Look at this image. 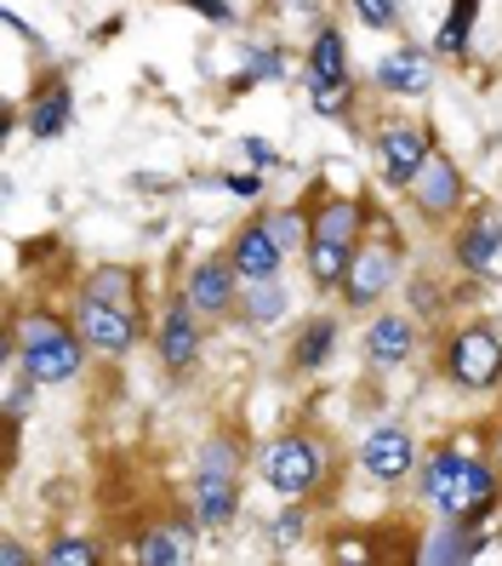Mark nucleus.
Here are the masks:
<instances>
[{
  "mask_svg": "<svg viewBox=\"0 0 502 566\" xmlns=\"http://www.w3.org/2000/svg\"><path fill=\"white\" fill-rule=\"evenodd\" d=\"M423 497L446 521L485 526V515L496 510V497H502V470L485 463V458H468V452L440 447L428 458V470H423Z\"/></svg>",
  "mask_w": 502,
  "mask_h": 566,
  "instance_id": "nucleus-1",
  "label": "nucleus"
},
{
  "mask_svg": "<svg viewBox=\"0 0 502 566\" xmlns=\"http://www.w3.org/2000/svg\"><path fill=\"white\" fill-rule=\"evenodd\" d=\"M81 338H86V332H70L57 315H23L18 332H12V360H18V373L35 384V389L70 384L81 366H86Z\"/></svg>",
  "mask_w": 502,
  "mask_h": 566,
  "instance_id": "nucleus-2",
  "label": "nucleus"
},
{
  "mask_svg": "<svg viewBox=\"0 0 502 566\" xmlns=\"http://www.w3.org/2000/svg\"><path fill=\"white\" fill-rule=\"evenodd\" d=\"M241 458H234V441H206L200 447V470H194V515L206 532H223L234 515H241Z\"/></svg>",
  "mask_w": 502,
  "mask_h": 566,
  "instance_id": "nucleus-3",
  "label": "nucleus"
},
{
  "mask_svg": "<svg viewBox=\"0 0 502 566\" xmlns=\"http://www.w3.org/2000/svg\"><path fill=\"white\" fill-rule=\"evenodd\" d=\"M446 378L457 389H496L502 378V338H496V326L485 321H468L451 332V344H446Z\"/></svg>",
  "mask_w": 502,
  "mask_h": 566,
  "instance_id": "nucleus-4",
  "label": "nucleus"
},
{
  "mask_svg": "<svg viewBox=\"0 0 502 566\" xmlns=\"http://www.w3.org/2000/svg\"><path fill=\"white\" fill-rule=\"evenodd\" d=\"M263 481L280 497H309L325 481V447L314 436H280L263 447Z\"/></svg>",
  "mask_w": 502,
  "mask_h": 566,
  "instance_id": "nucleus-5",
  "label": "nucleus"
},
{
  "mask_svg": "<svg viewBox=\"0 0 502 566\" xmlns=\"http://www.w3.org/2000/svg\"><path fill=\"white\" fill-rule=\"evenodd\" d=\"M394 281H399V241H360L349 275H343V304L372 310Z\"/></svg>",
  "mask_w": 502,
  "mask_h": 566,
  "instance_id": "nucleus-6",
  "label": "nucleus"
},
{
  "mask_svg": "<svg viewBox=\"0 0 502 566\" xmlns=\"http://www.w3.org/2000/svg\"><path fill=\"white\" fill-rule=\"evenodd\" d=\"M377 155H383V184L388 189H412L423 178V166L434 160V144H428V132L412 126V120H388L377 132Z\"/></svg>",
  "mask_w": 502,
  "mask_h": 566,
  "instance_id": "nucleus-7",
  "label": "nucleus"
},
{
  "mask_svg": "<svg viewBox=\"0 0 502 566\" xmlns=\"http://www.w3.org/2000/svg\"><path fill=\"white\" fill-rule=\"evenodd\" d=\"M75 326L86 332V344L104 349V355H126L131 344H138V315H131V304H120V297L86 292L81 310H75Z\"/></svg>",
  "mask_w": 502,
  "mask_h": 566,
  "instance_id": "nucleus-8",
  "label": "nucleus"
},
{
  "mask_svg": "<svg viewBox=\"0 0 502 566\" xmlns=\"http://www.w3.org/2000/svg\"><path fill=\"white\" fill-rule=\"evenodd\" d=\"M360 470L372 475V481H383V486L406 481V475L417 470V441H412V429H399V423L372 429V436L360 441Z\"/></svg>",
  "mask_w": 502,
  "mask_h": 566,
  "instance_id": "nucleus-9",
  "label": "nucleus"
},
{
  "mask_svg": "<svg viewBox=\"0 0 502 566\" xmlns=\"http://www.w3.org/2000/svg\"><path fill=\"white\" fill-rule=\"evenodd\" d=\"M194 360H200V310L183 297V304H172L160 315V366L172 378H189Z\"/></svg>",
  "mask_w": 502,
  "mask_h": 566,
  "instance_id": "nucleus-10",
  "label": "nucleus"
},
{
  "mask_svg": "<svg viewBox=\"0 0 502 566\" xmlns=\"http://www.w3.org/2000/svg\"><path fill=\"white\" fill-rule=\"evenodd\" d=\"M412 201L428 223H451V212L462 207V172L451 166V155H434L423 166V178L412 184Z\"/></svg>",
  "mask_w": 502,
  "mask_h": 566,
  "instance_id": "nucleus-11",
  "label": "nucleus"
},
{
  "mask_svg": "<svg viewBox=\"0 0 502 566\" xmlns=\"http://www.w3.org/2000/svg\"><path fill=\"white\" fill-rule=\"evenodd\" d=\"M228 263L241 270V281H280L286 247L275 241L269 218H263V223H246L241 235H234V247H228Z\"/></svg>",
  "mask_w": 502,
  "mask_h": 566,
  "instance_id": "nucleus-12",
  "label": "nucleus"
},
{
  "mask_svg": "<svg viewBox=\"0 0 502 566\" xmlns=\"http://www.w3.org/2000/svg\"><path fill=\"white\" fill-rule=\"evenodd\" d=\"M189 304L200 315H228L234 304H241V270H234L228 258H206L189 275Z\"/></svg>",
  "mask_w": 502,
  "mask_h": 566,
  "instance_id": "nucleus-13",
  "label": "nucleus"
},
{
  "mask_svg": "<svg viewBox=\"0 0 502 566\" xmlns=\"http://www.w3.org/2000/svg\"><path fill=\"white\" fill-rule=\"evenodd\" d=\"M412 344H417L412 315H377L372 326H365V360H372L377 373H394V366L412 355Z\"/></svg>",
  "mask_w": 502,
  "mask_h": 566,
  "instance_id": "nucleus-14",
  "label": "nucleus"
},
{
  "mask_svg": "<svg viewBox=\"0 0 502 566\" xmlns=\"http://www.w3.org/2000/svg\"><path fill=\"white\" fill-rule=\"evenodd\" d=\"M496 258H502V218L480 212L474 223H462V235H457V263L462 270L468 275H491Z\"/></svg>",
  "mask_w": 502,
  "mask_h": 566,
  "instance_id": "nucleus-15",
  "label": "nucleus"
},
{
  "mask_svg": "<svg viewBox=\"0 0 502 566\" xmlns=\"http://www.w3.org/2000/svg\"><path fill=\"white\" fill-rule=\"evenodd\" d=\"M377 86H383V92H394V97H423V92L434 86V75H428V57H423L417 46H399V52H388V57L377 63Z\"/></svg>",
  "mask_w": 502,
  "mask_h": 566,
  "instance_id": "nucleus-16",
  "label": "nucleus"
},
{
  "mask_svg": "<svg viewBox=\"0 0 502 566\" xmlns=\"http://www.w3.org/2000/svg\"><path fill=\"white\" fill-rule=\"evenodd\" d=\"M70 120H75L70 81L52 75V81L35 92V104H29V132H35V138H63V132H70Z\"/></svg>",
  "mask_w": 502,
  "mask_h": 566,
  "instance_id": "nucleus-17",
  "label": "nucleus"
},
{
  "mask_svg": "<svg viewBox=\"0 0 502 566\" xmlns=\"http://www.w3.org/2000/svg\"><path fill=\"white\" fill-rule=\"evenodd\" d=\"M303 258H309L314 292H343V275H349V263H354V247H343V241H314V235H309Z\"/></svg>",
  "mask_w": 502,
  "mask_h": 566,
  "instance_id": "nucleus-18",
  "label": "nucleus"
},
{
  "mask_svg": "<svg viewBox=\"0 0 502 566\" xmlns=\"http://www.w3.org/2000/svg\"><path fill=\"white\" fill-rule=\"evenodd\" d=\"M485 549V532L480 526H468V521H451V532H440V538H428L417 549V560L428 566H446V560H474Z\"/></svg>",
  "mask_w": 502,
  "mask_h": 566,
  "instance_id": "nucleus-19",
  "label": "nucleus"
},
{
  "mask_svg": "<svg viewBox=\"0 0 502 566\" xmlns=\"http://www.w3.org/2000/svg\"><path fill=\"white\" fill-rule=\"evenodd\" d=\"M360 218L365 207L349 201V195H338V201H325L314 212V241H343V247H360Z\"/></svg>",
  "mask_w": 502,
  "mask_h": 566,
  "instance_id": "nucleus-20",
  "label": "nucleus"
},
{
  "mask_svg": "<svg viewBox=\"0 0 502 566\" xmlns=\"http://www.w3.org/2000/svg\"><path fill=\"white\" fill-rule=\"evenodd\" d=\"M331 349H338V321L320 315V321H309L303 332H297V344H291V366H297V373H314V366H325V360H331Z\"/></svg>",
  "mask_w": 502,
  "mask_h": 566,
  "instance_id": "nucleus-21",
  "label": "nucleus"
},
{
  "mask_svg": "<svg viewBox=\"0 0 502 566\" xmlns=\"http://www.w3.org/2000/svg\"><path fill=\"white\" fill-rule=\"evenodd\" d=\"M286 286L280 281H246V297H241V315H246V326H280L286 321Z\"/></svg>",
  "mask_w": 502,
  "mask_h": 566,
  "instance_id": "nucleus-22",
  "label": "nucleus"
},
{
  "mask_svg": "<svg viewBox=\"0 0 502 566\" xmlns=\"http://www.w3.org/2000/svg\"><path fill=\"white\" fill-rule=\"evenodd\" d=\"M189 555H194V544H189L183 526H149L138 538V560L143 566H183Z\"/></svg>",
  "mask_w": 502,
  "mask_h": 566,
  "instance_id": "nucleus-23",
  "label": "nucleus"
},
{
  "mask_svg": "<svg viewBox=\"0 0 502 566\" xmlns=\"http://www.w3.org/2000/svg\"><path fill=\"white\" fill-rule=\"evenodd\" d=\"M474 18H480V0H451L440 35H434V52H440V57H462L468 41H474Z\"/></svg>",
  "mask_w": 502,
  "mask_h": 566,
  "instance_id": "nucleus-24",
  "label": "nucleus"
},
{
  "mask_svg": "<svg viewBox=\"0 0 502 566\" xmlns=\"http://www.w3.org/2000/svg\"><path fill=\"white\" fill-rule=\"evenodd\" d=\"M309 81H349V46L338 29H320L309 46Z\"/></svg>",
  "mask_w": 502,
  "mask_h": 566,
  "instance_id": "nucleus-25",
  "label": "nucleus"
},
{
  "mask_svg": "<svg viewBox=\"0 0 502 566\" xmlns=\"http://www.w3.org/2000/svg\"><path fill=\"white\" fill-rule=\"evenodd\" d=\"M309 104H314V115H349L354 86L349 81H309Z\"/></svg>",
  "mask_w": 502,
  "mask_h": 566,
  "instance_id": "nucleus-26",
  "label": "nucleus"
},
{
  "mask_svg": "<svg viewBox=\"0 0 502 566\" xmlns=\"http://www.w3.org/2000/svg\"><path fill=\"white\" fill-rule=\"evenodd\" d=\"M97 549L92 538H57L52 549H46V566H97Z\"/></svg>",
  "mask_w": 502,
  "mask_h": 566,
  "instance_id": "nucleus-27",
  "label": "nucleus"
},
{
  "mask_svg": "<svg viewBox=\"0 0 502 566\" xmlns=\"http://www.w3.org/2000/svg\"><path fill=\"white\" fill-rule=\"evenodd\" d=\"M269 229H275V241H280L286 252H291V247H309V235H303V212H275Z\"/></svg>",
  "mask_w": 502,
  "mask_h": 566,
  "instance_id": "nucleus-28",
  "label": "nucleus"
},
{
  "mask_svg": "<svg viewBox=\"0 0 502 566\" xmlns=\"http://www.w3.org/2000/svg\"><path fill=\"white\" fill-rule=\"evenodd\" d=\"M349 7H354V18L365 29H388L394 23V0H349Z\"/></svg>",
  "mask_w": 502,
  "mask_h": 566,
  "instance_id": "nucleus-29",
  "label": "nucleus"
},
{
  "mask_svg": "<svg viewBox=\"0 0 502 566\" xmlns=\"http://www.w3.org/2000/svg\"><path fill=\"white\" fill-rule=\"evenodd\" d=\"M280 70H286V57H280V52H252V70H246L241 81H234V86H241V92H246L252 81H263V75H269V81H275Z\"/></svg>",
  "mask_w": 502,
  "mask_h": 566,
  "instance_id": "nucleus-30",
  "label": "nucleus"
},
{
  "mask_svg": "<svg viewBox=\"0 0 502 566\" xmlns=\"http://www.w3.org/2000/svg\"><path fill=\"white\" fill-rule=\"evenodd\" d=\"M269 538H275V549H297V538H303V510H286L269 526Z\"/></svg>",
  "mask_w": 502,
  "mask_h": 566,
  "instance_id": "nucleus-31",
  "label": "nucleus"
},
{
  "mask_svg": "<svg viewBox=\"0 0 502 566\" xmlns=\"http://www.w3.org/2000/svg\"><path fill=\"white\" fill-rule=\"evenodd\" d=\"M183 7H194L200 18H212V23H223V29L234 23V7H228V0H183Z\"/></svg>",
  "mask_w": 502,
  "mask_h": 566,
  "instance_id": "nucleus-32",
  "label": "nucleus"
},
{
  "mask_svg": "<svg viewBox=\"0 0 502 566\" xmlns=\"http://www.w3.org/2000/svg\"><path fill=\"white\" fill-rule=\"evenodd\" d=\"M228 189L241 195V201H257V195H263V178H257V172H228Z\"/></svg>",
  "mask_w": 502,
  "mask_h": 566,
  "instance_id": "nucleus-33",
  "label": "nucleus"
},
{
  "mask_svg": "<svg viewBox=\"0 0 502 566\" xmlns=\"http://www.w3.org/2000/svg\"><path fill=\"white\" fill-rule=\"evenodd\" d=\"M246 155H252L257 166H275V149H269V144H263V138H246Z\"/></svg>",
  "mask_w": 502,
  "mask_h": 566,
  "instance_id": "nucleus-34",
  "label": "nucleus"
},
{
  "mask_svg": "<svg viewBox=\"0 0 502 566\" xmlns=\"http://www.w3.org/2000/svg\"><path fill=\"white\" fill-rule=\"evenodd\" d=\"M0 560H7V566H23V560H29V555H23V549H18V544H12V538H7V544H0Z\"/></svg>",
  "mask_w": 502,
  "mask_h": 566,
  "instance_id": "nucleus-35",
  "label": "nucleus"
},
{
  "mask_svg": "<svg viewBox=\"0 0 502 566\" xmlns=\"http://www.w3.org/2000/svg\"><path fill=\"white\" fill-rule=\"evenodd\" d=\"M491 452H496V470H502V429H496V447Z\"/></svg>",
  "mask_w": 502,
  "mask_h": 566,
  "instance_id": "nucleus-36",
  "label": "nucleus"
}]
</instances>
